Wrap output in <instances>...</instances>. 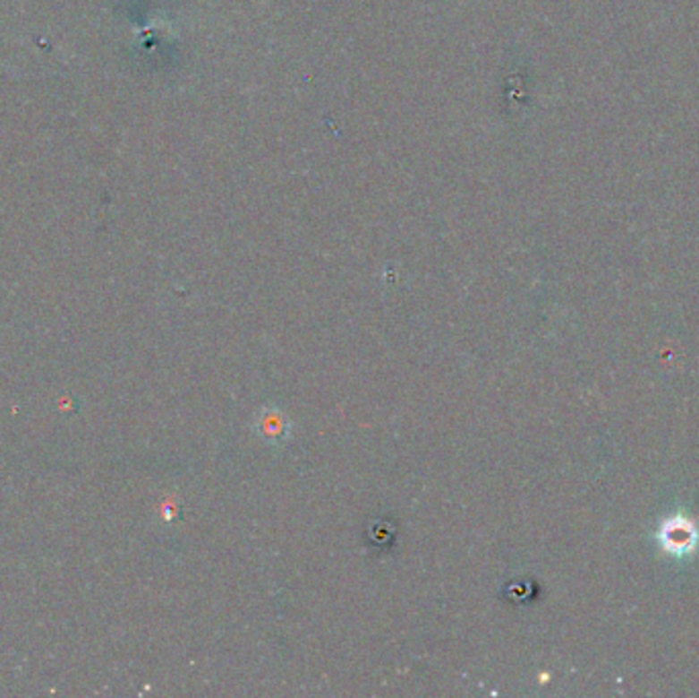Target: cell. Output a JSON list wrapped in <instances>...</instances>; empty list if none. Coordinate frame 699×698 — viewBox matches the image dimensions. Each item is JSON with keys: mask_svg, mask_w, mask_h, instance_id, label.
<instances>
[{"mask_svg": "<svg viewBox=\"0 0 699 698\" xmlns=\"http://www.w3.org/2000/svg\"><path fill=\"white\" fill-rule=\"evenodd\" d=\"M256 430L266 443L280 444V443L286 441L288 435H291V422H288L285 416L278 412V409L266 408V409H262L260 418H258Z\"/></svg>", "mask_w": 699, "mask_h": 698, "instance_id": "6da1fadb", "label": "cell"}, {"mask_svg": "<svg viewBox=\"0 0 699 698\" xmlns=\"http://www.w3.org/2000/svg\"><path fill=\"white\" fill-rule=\"evenodd\" d=\"M662 539H665L667 549H673L675 553H683L686 549H689L691 543H694L695 532L687 522L675 521L667 524L665 532H662Z\"/></svg>", "mask_w": 699, "mask_h": 698, "instance_id": "7a4b0ae2", "label": "cell"}]
</instances>
